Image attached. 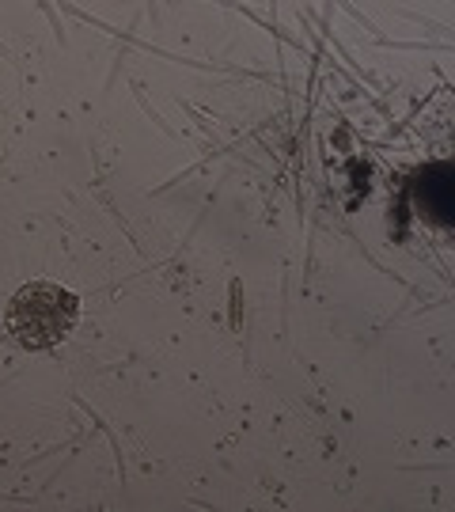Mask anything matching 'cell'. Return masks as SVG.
<instances>
[{
  "instance_id": "1",
  "label": "cell",
  "mask_w": 455,
  "mask_h": 512,
  "mask_svg": "<svg viewBox=\"0 0 455 512\" xmlns=\"http://www.w3.org/2000/svg\"><path fill=\"white\" fill-rule=\"evenodd\" d=\"M80 323V300L57 281H27L8 304V330L23 349H57Z\"/></svg>"
}]
</instances>
